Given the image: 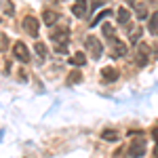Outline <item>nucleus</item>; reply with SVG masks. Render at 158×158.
I'll return each mask as SVG.
<instances>
[{
  "mask_svg": "<svg viewBox=\"0 0 158 158\" xmlns=\"http://www.w3.org/2000/svg\"><path fill=\"white\" fill-rule=\"evenodd\" d=\"M21 25H23V30L30 36H38V19L36 17H25Z\"/></svg>",
  "mask_w": 158,
  "mask_h": 158,
  "instance_id": "obj_4",
  "label": "nucleus"
},
{
  "mask_svg": "<svg viewBox=\"0 0 158 158\" xmlns=\"http://www.w3.org/2000/svg\"><path fill=\"white\" fill-rule=\"evenodd\" d=\"M57 17H59V15H57L55 11H44L42 13V21H44L47 25H53L55 21H57Z\"/></svg>",
  "mask_w": 158,
  "mask_h": 158,
  "instance_id": "obj_10",
  "label": "nucleus"
},
{
  "mask_svg": "<svg viewBox=\"0 0 158 158\" xmlns=\"http://www.w3.org/2000/svg\"><path fill=\"white\" fill-rule=\"evenodd\" d=\"M89 11V4H86V0H74L72 4V15L74 17H78V19H82Z\"/></svg>",
  "mask_w": 158,
  "mask_h": 158,
  "instance_id": "obj_3",
  "label": "nucleus"
},
{
  "mask_svg": "<svg viewBox=\"0 0 158 158\" xmlns=\"http://www.w3.org/2000/svg\"><path fill=\"white\" fill-rule=\"evenodd\" d=\"M103 34H106V36H114V27H112V25H103Z\"/></svg>",
  "mask_w": 158,
  "mask_h": 158,
  "instance_id": "obj_20",
  "label": "nucleus"
},
{
  "mask_svg": "<svg viewBox=\"0 0 158 158\" xmlns=\"http://www.w3.org/2000/svg\"><path fill=\"white\" fill-rule=\"evenodd\" d=\"M6 42H9V40H6V34H2V51L6 49Z\"/></svg>",
  "mask_w": 158,
  "mask_h": 158,
  "instance_id": "obj_21",
  "label": "nucleus"
},
{
  "mask_svg": "<svg viewBox=\"0 0 158 158\" xmlns=\"http://www.w3.org/2000/svg\"><path fill=\"white\" fill-rule=\"evenodd\" d=\"M137 17H139V19H148V11H146V6H139V9H137Z\"/></svg>",
  "mask_w": 158,
  "mask_h": 158,
  "instance_id": "obj_18",
  "label": "nucleus"
},
{
  "mask_svg": "<svg viewBox=\"0 0 158 158\" xmlns=\"http://www.w3.org/2000/svg\"><path fill=\"white\" fill-rule=\"evenodd\" d=\"M108 15H110V11H108V9H106V11H101V13H99V15H97V17H95V19L91 21V27H97V25L101 23V21H103V19H106Z\"/></svg>",
  "mask_w": 158,
  "mask_h": 158,
  "instance_id": "obj_12",
  "label": "nucleus"
},
{
  "mask_svg": "<svg viewBox=\"0 0 158 158\" xmlns=\"http://www.w3.org/2000/svg\"><path fill=\"white\" fill-rule=\"evenodd\" d=\"M13 55L21 61V63H27V61H30V51H27V47H25L23 42H15V47H13Z\"/></svg>",
  "mask_w": 158,
  "mask_h": 158,
  "instance_id": "obj_2",
  "label": "nucleus"
},
{
  "mask_svg": "<svg viewBox=\"0 0 158 158\" xmlns=\"http://www.w3.org/2000/svg\"><path fill=\"white\" fill-rule=\"evenodd\" d=\"M141 34H143V27H135L133 32H131V36H129V40H131V42H137V40H139V36H141Z\"/></svg>",
  "mask_w": 158,
  "mask_h": 158,
  "instance_id": "obj_13",
  "label": "nucleus"
},
{
  "mask_svg": "<svg viewBox=\"0 0 158 158\" xmlns=\"http://www.w3.org/2000/svg\"><path fill=\"white\" fill-rule=\"evenodd\" d=\"M86 49H89L91 55H93V59H99V57H101V53H103V47H101V42H99L95 36H89V38H86Z\"/></svg>",
  "mask_w": 158,
  "mask_h": 158,
  "instance_id": "obj_1",
  "label": "nucleus"
},
{
  "mask_svg": "<svg viewBox=\"0 0 158 158\" xmlns=\"http://www.w3.org/2000/svg\"><path fill=\"white\" fill-rule=\"evenodd\" d=\"M101 76H103V82H114V80H118V70L116 68H103Z\"/></svg>",
  "mask_w": 158,
  "mask_h": 158,
  "instance_id": "obj_8",
  "label": "nucleus"
},
{
  "mask_svg": "<svg viewBox=\"0 0 158 158\" xmlns=\"http://www.w3.org/2000/svg\"><path fill=\"white\" fill-rule=\"evenodd\" d=\"M129 19H131V11H129V9H124V6L118 9V23H127Z\"/></svg>",
  "mask_w": 158,
  "mask_h": 158,
  "instance_id": "obj_11",
  "label": "nucleus"
},
{
  "mask_svg": "<svg viewBox=\"0 0 158 158\" xmlns=\"http://www.w3.org/2000/svg\"><path fill=\"white\" fill-rule=\"evenodd\" d=\"M51 38H53L55 42H68V38H70V30H68V27L53 30V32H51Z\"/></svg>",
  "mask_w": 158,
  "mask_h": 158,
  "instance_id": "obj_6",
  "label": "nucleus"
},
{
  "mask_svg": "<svg viewBox=\"0 0 158 158\" xmlns=\"http://www.w3.org/2000/svg\"><path fill=\"white\" fill-rule=\"evenodd\" d=\"M143 154H146V143L143 141H135V143L129 146V156L131 158H141Z\"/></svg>",
  "mask_w": 158,
  "mask_h": 158,
  "instance_id": "obj_5",
  "label": "nucleus"
},
{
  "mask_svg": "<svg viewBox=\"0 0 158 158\" xmlns=\"http://www.w3.org/2000/svg\"><path fill=\"white\" fill-rule=\"evenodd\" d=\"M70 63H72V65H78V68H80V65H85V63H86V55L82 53V51H78V53H74V55H72Z\"/></svg>",
  "mask_w": 158,
  "mask_h": 158,
  "instance_id": "obj_9",
  "label": "nucleus"
},
{
  "mask_svg": "<svg viewBox=\"0 0 158 158\" xmlns=\"http://www.w3.org/2000/svg\"><path fill=\"white\" fill-rule=\"evenodd\" d=\"M55 53H57V55H65V53H68V47H65V42H57V47H55Z\"/></svg>",
  "mask_w": 158,
  "mask_h": 158,
  "instance_id": "obj_15",
  "label": "nucleus"
},
{
  "mask_svg": "<svg viewBox=\"0 0 158 158\" xmlns=\"http://www.w3.org/2000/svg\"><path fill=\"white\" fill-rule=\"evenodd\" d=\"M150 32H158V13L154 15V19H152V23H150Z\"/></svg>",
  "mask_w": 158,
  "mask_h": 158,
  "instance_id": "obj_17",
  "label": "nucleus"
},
{
  "mask_svg": "<svg viewBox=\"0 0 158 158\" xmlns=\"http://www.w3.org/2000/svg\"><path fill=\"white\" fill-rule=\"evenodd\" d=\"M36 53L44 59V57H47V49H44V44H36Z\"/></svg>",
  "mask_w": 158,
  "mask_h": 158,
  "instance_id": "obj_19",
  "label": "nucleus"
},
{
  "mask_svg": "<svg viewBox=\"0 0 158 158\" xmlns=\"http://www.w3.org/2000/svg\"><path fill=\"white\" fill-rule=\"evenodd\" d=\"M68 78H70V85H74V82H80V80H82L80 72H72L70 76H68Z\"/></svg>",
  "mask_w": 158,
  "mask_h": 158,
  "instance_id": "obj_16",
  "label": "nucleus"
},
{
  "mask_svg": "<svg viewBox=\"0 0 158 158\" xmlns=\"http://www.w3.org/2000/svg\"><path fill=\"white\" fill-rule=\"evenodd\" d=\"M101 137H103L106 141H116V139H118V133H116V131H103Z\"/></svg>",
  "mask_w": 158,
  "mask_h": 158,
  "instance_id": "obj_14",
  "label": "nucleus"
},
{
  "mask_svg": "<svg viewBox=\"0 0 158 158\" xmlns=\"http://www.w3.org/2000/svg\"><path fill=\"white\" fill-rule=\"evenodd\" d=\"M112 55H114V57H122V55H127V44L120 42V40H112Z\"/></svg>",
  "mask_w": 158,
  "mask_h": 158,
  "instance_id": "obj_7",
  "label": "nucleus"
}]
</instances>
